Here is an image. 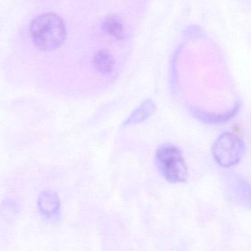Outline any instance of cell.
Masks as SVG:
<instances>
[{"mask_svg": "<svg viewBox=\"0 0 251 251\" xmlns=\"http://www.w3.org/2000/svg\"><path fill=\"white\" fill-rule=\"evenodd\" d=\"M30 33L35 45L43 51L59 48L67 36L64 22L53 13L41 14L35 18L30 26Z\"/></svg>", "mask_w": 251, "mask_h": 251, "instance_id": "cell-1", "label": "cell"}, {"mask_svg": "<svg viewBox=\"0 0 251 251\" xmlns=\"http://www.w3.org/2000/svg\"><path fill=\"white\" fill-rule=\"evenodd\" d=\"M155 160L164 177L171 183H180L187 179L188 170L183 155L178 148L170 144L157 149Z\"/></svg>", "mask_w": 251, "mask_h": 251, "instance_id": "cell-2", "label": "cell"}, {"mask_svg": "<svg viewBox=\"0 0 251 251\" xmlns=\"http://www.w3.org/2000/svg\"><path fill=\"white\" fill-rule=\"evenodd\" d=\"M245 152L240 138L231 133H223L217 138L213 147V155L217 164L225 168L236 165Z\"/></svg>", "mask_w": 251, "mask_h": 251, "instance_id": "cell-3", "label": "cell"}, {"mask_svg": "<svg viewBox=\"0 0 251 251\" xmlns=\"http://www.w3.org/2000/svg\"><path fill=\"white\" fill-rule=\"evenodd\" d=\"M41 214L48 219H55L59 215L61 202L58 195L51 190L43 191L38 201Z\"/></svg>", "mask_w": 251, "mask_h": 251, "instance_id": "cell-4", "label": "cell"}, {"mask_svg": "<svg viewBox=\"0 0 251 251\" xmlns=\"http://www.w3.org/2000/svg\"><path fill=\"white\" fill-rule=\"evenodd\" d=\"M232 189L239 202L251 208V187L248 182L240 177L233 178Z\"/></svg>", "mask_w": 251, "mask_h": 251, "instance_id": "cell-5", "label": "cell"}, {"mask_svg": "<svg viewBox=\"0 0 251 251\" xmlns=\"http://www.w3.org/2000/svg\"><path fill=\"white\" fill-rule=\"evenodd\" d=\"M155 109V107L153 102L146 101L130 115L125 123V126H132L142 123L153 114Z\"/></svg>", "mask_w": 251, "mask_h": 251, "instance_id": "cell-6", "label": "cell"}, {"mask_svg": "<svg viewBox=\"0 0 251 251\" xmlns=\"http://www.w3.org/2000/svg\"><path fill=\"white\" fill-rule=\"evenodd\" d=\"M95 67L102 73H109L114 66V59L107 50H102L97 52L94 58Z\"/></svg>", "mask_w": 251, "mask_h": 251, "instance_id": "cell-7", "label": "cell"}, {"mask_svg": "<svg viewBox=\"0 0 251 251\" xmlns=\"http://www.w3.org/2000/svg\"><path fill=\"white\" fill-rule=\"evenodd\" d=\"M103 29L105 32L117 39L124 38V27L117 17H110L105 19L103 23Z\"/></svg>", "mask_w": 251, "mask_h": 251, "instance_id": "cell-8", "label": "cell"}, {"mask_svg": "<svg viewBox=\"0 0 251 251\" xmlns=\"http://www.w3.org/2000/svg\"><path fill=\"white\" fill-rule=\"evenodd\" d=\"M236 108H235V109L230 111V112L226 113V114H219L218 116L211 115V114L203 112L196 113L195 115H197V117L200 120H202V121L205 122V123H220L222 122L227 121V120H230L236 114Z\"/></svg>", "mask_w": 251, "mask_h": 251, "instance_id": "cell-9", "label": "cell"}]
</instances>
